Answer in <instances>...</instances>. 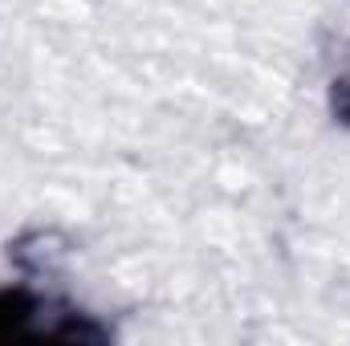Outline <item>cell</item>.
<instances>
[{"mask_svg":"<svg viewBox=\"0 0 350 346\" xmlns=\"http://www.w3.org/2000/svg\"><path fill=\"white\" fill-rule=\"evenodd\" d=\"M0 338H78V330L45 322L25 297H0Z\"/></svg>","mask_w":350,"mask_h":346,"instance_id":"1","label":"cell"}]
</instances>
